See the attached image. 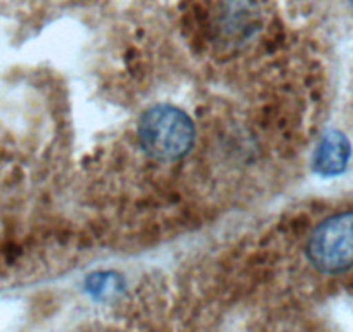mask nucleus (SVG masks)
<instances>
[{"mask_svg":"<svg viewBox=\"0 0 353 332\" xmlns=\"http://www.w3.org/2000/svg\"><path fill=\"white\" fill-rule=\"evenodd\" d=\"M352 158V144L339 130H327L319 141L314 154V170L322 177L341 175Z\"/></svg>","mask_w":353,"mask_h":332,"instance_id":"nucleus-3","label":"nucleus"},{"mask_svg":"<svg viewBox=\"0 0 353 332\" xmlns=\"http://www.w3.org/2000/svg\"><path fill=\"white\" fill-rule=\"evenodd\" d=\"M139 142L149 158L156 161H176L194 145L196 128L182 110L170 104H158L139 120Z\"/></svg>","mask_w":353,"mask_h":332,"instance_id":"nucleus-1","label":"nucleus"},{"mask_svg":"<svg viewBox=\"0 0 353 332\" xmlns=\"http://www.w3.org/2000/svg\"><path fill=\"white\" fill-rule=\"evenodd\" d=\"M348 4L352 6V9H353V0H348Z\"/></svg>","mask_w":353,"mask_h":332,"instance_id":"nucleus-4","label":"nucleus"},{"mask_svg":"<svg viewBox=\"0 0 353 332\" xmlns=\"http://www.w3.org/2000/svg\"><path fill=\"white\" fill-rule=\"evenodd\" d=\"M307 258L319 272L343 273L353 267V211L322 220L307 242Z\"/></svg>","mask_w":353,"mask_h":332,"instance_id":"nucleus-2","label":"nucleus"}]
</instances>
